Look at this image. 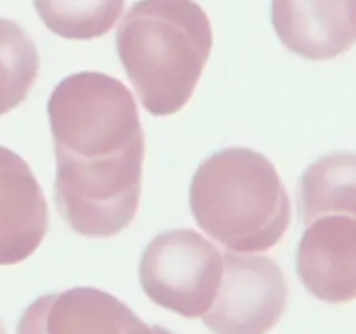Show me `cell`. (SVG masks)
<instances>
[{
  "mask_svg": "<svg viewBox=\"0 0 356 334\" xmlns=\"http://www.w3.org/2000/svg\"><path fill=\"white\" fill-rule=\"evenodd\" d=\"M298 205L306 226L330 214L356 218V153H329L313 162L299 183Z\"/></svg>",
  "mask_w": 356,
  "mask_h": 334,
  "instance_id": "30bf717a",
  "label": "cell"
},
{
  "mask_svg": "<svg viewBox=\"0 0 356 334\" xmlns=\"http://www.w3.org/2000/svg\"><path fill=\"white\" fill-rule=\"evenodd\" d=\"M222 278L218 247L190 228L156 235L145 249L139 280L155 305L184 319L204 317L214 303Z\"/></svg>",
  "mask_w": 356,
  "mask_h": 334,
  "instance_id": "277c9868",
  "label": "cell"
},
{
  "mask_svg": "<svg viewBox=\"0 0 356 334\" xmlns=\"http://www.w3.org/2000/svg\"><path fill=\"white\" fill-rule=\"evenodd\" d=\"M271 23L289 51L327 61L356 44V0H271Z\"/></svg>",
  "mask_w": 356,
  "mask_h": 334,
  "instance_id": "ba28073f",
  "label": "cell"
},
{
  "mask_svg": "<svg viewBox=\"0 0 356 334\" xmlns=\"http://www.w3.org/2000/svg\"><path fill=\"white\" fill-rule=\"evenodd\" d=\"M115 42L143 106L169 117L193 96L212 51V24L195 0H139Z\"/></svg>",
  "mask_w": 356,
  "mask_h": 334,
  "instance_id": "7a4b0ae2",
  "label": "cell"
},
{
  "mask_svg": "<svg viewBox=\"0 0 356 334\" xmlns=\"http://www.w3.org/2000/svg\"><path fill=\"white\" fill-rule=\"evenodd\" d=\"M125 303L96 287H73L35 299L16 334H148Z\"/></svg>",
  "mask_w": 356,
  "mask_h": 334,
  "instance_id": "8992f818",
  "label": "cell"
},
{
  "mask_svg": "<svg viewBox=\"0 0 356 334\" xmlns=\"http://www.w3.org/2000/svg\"><path fill=\"white\" fill-rule=\"evenodd\" d=\"M49 207L30 166L0 145V264L28 260L44 242Z\"/></svg>",
  "mask_w": 356,
  "mask_h": 334,
  "instance_id": "9c48e42d",
  "label": "cell"
},
{
  "mask_svg": "<svg viewBox=\"0 0 356 334\" xmlns=\"http://www.w3.org/2000/svg\"><path fill=\"white\" fill-rule=\"evenodd\" d=\"M197 225L233 253L270 250L291 225V200L263 153L226 148L200 164L190 186Z\"/></svg>",
  "mask_w": 356,
  "mask_h": 334,
  "instance_id": "3957f363",
  "label": "cell"
},
{
  "mask_svg": "<svg viewBox=\"0 0 356 334\" xmlns=\"http://www.w3.org/2000/svg\"><path fill=\"white\" fill-rule=\"evenodd\" d=\"M40 59L24 28L0 17V117L19 106L37 82Z\"/></svg>",
  "mask_w": 356,
  "mask_h": 334,
  "instance_id": "7c38bea8",
  "label": "cell"
},
{
  "mask_svg": "<svg viewBox=\"0 0 356 334\" xmlns=\"http://www.w3.org/2000/svg\"><path fill=\"white\" fill-rule=\"evenodd\" d=\"M56 152V205L66 225L108 239L136 218L145 132L131 90L110 75L66 77L47 103Z\"/></svg>",
  "mask_w": 356,
  "mask_h": 334,
  "instance_id": "6da1fadb",
  "label": "cell"
},
{
  "mask_svg": "<svg viewBox=\"0 0 356 334\" xmlns=\"http://www.w3.org/2000/svg\"><path fill=\"white\" fill-rule=\"evenodd\" d=\"M287 296L285 275L273 260L228 250L219 291L202 319L214 334H268L284 315Z\"/></svg>",
  "mask_w": 356,
  "mask_h": 334,
  "instance_id": "5b68a950",
  "label": "cell"
},
{
  "mask_svg": "<svg viewBox=\"0 0 356 334\" xmlns=\"http://www.w3.org/2000/svg\"><path fill=\"white\" fill-rule=\"evenodd\" d=\"M148 334H174V333H170L169 329H163V327L160 326H152L149 327Z\"/></svg>",
  "mask_w": 356,
  "mask_h": 334,
  "instance_id": "4fadbf2b",
  "label": "cell"
},
{
  "mask_svg": "<svg viewBox=\"0 0 356 334\" xmlns=\"http://www.w3.org/2000/svg\"><path fill=\"white\" fill-rule=\"evenodd\" d=\"M33 6L52 33L70 40H92L115 26L125 0H33Z\"/></svg>",
  "mask_w": 356,
  "mask_h": 334,
  "instance_id": "8fae6325",
  "label": "cell"
},
{
  "mask_svg": "<svg viewBox=\"0 0 356 334\" xmlns=\"http://www.w3.org/2000/svg\"><path fill=\"white\" fill-rule=\"evenodd\" d=\"M0 334H6V327H3L2 320H0Z\"/></svg>",
  "mask_w": 356,
  "mask_h": 334,
  "instance_id": "5bb4252c",
  "label": "cell"
},
{
  "mask_svg": "<svg viewBox=\"0 0 356 334\" xmlns=\"http://www.w3.org/2000/svg\"><path fill=\"white\" fill-rule=\"evenodd\" d=\"M296 270L306 291L320 301L344 305L356 299V218L330 214L309 223Z\"/></svg>",
  "mask_w": 356,
  "mask_h": 334,
  "instance_id": "52a82bcc",
  "label": "cell"
}]
</instances>
